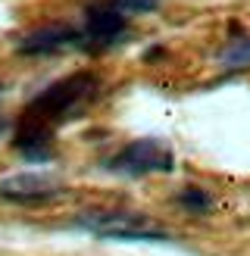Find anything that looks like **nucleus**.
Listing matches in <instances>:
<instances>
[{"instance_id": "obj_1", "label": "nucleus", "mask_w": 250, "mask_h": 256, "mask_svg": "<svg viewBox=\"0 0 250 256\" xmlns=\"http://www.w3.org/2000/svg\"><path fill=\"white\" fill-rule=\"evenodd\" d=\"M97 91V75L75 72L69 78H60L44 88L28 106L22 110V119L16 128V150L28 160H47L54 147V132L72 119Z\"/></svg>"}, {"instance_id": "obj_2", "label": "nucleus", "mask_w": 250, "mask_h": 256, "mask_svg": "<svg viewBox=\"0 0 250 256\" xmlns=\"http://www.w3.org/2000/svg\"><path fill=\"white\" fill-rule=\"evenodd\" d=\"M75 228L94 234V238H106V240H169V232L160 228L156 222H150L147 216L138 212H119V210H91L82 212L75 219Z\"/></svg>"}, {"instance_id": "obj_3", "label": "nucleus", "mask_w": 250, "mask_h": 256, "mask_svg": "<svg viewBox=\"0 0 250 256\" xmlns=\"http://www.w3.org/2000/svg\"><path fill=\"white\" fill-rule=\"evenodd\" d=\"M175 153L166 140L160 138H138L125 144L116 156L110 160V169L119 175H156V172H172Z\"/></svg>"}, {"instance_id": "obj_4", "label": "nucleus", "mask_w": 250, "mask_h": 256, "mask_svg": "<svg viewBox=\"0 0 250 256\" xmlns=\"http://www.w3.org/2000/svg\"><path fill=\"white\" fill-rule=\"evenodd\" d=\"M128 32V19L125 12L110 4V0H97L84 10V28L78 32L82 38V47H94V50H104L119 44V38Z\"/></svg>"}, {"instance_id": "obj_5", "label": "nucleus", "mask_w": 250, "mask_h": 256, "mask_svg": "<svg viewBox=\"0 0 250 256\" xmlns=\"http://www.w3.org/2000/svg\"><path fill=\"white\" fill-rule=\"evenodd\" d=\"M62 194V184L54 175H38V172H22V175H10L0 182V197L4 200H16V203H44Z\"/></svg>"}, {"instance_id": "obj_6", "label": "nucleus", "mask_w": 250, "mask_h": 256, "mask_svg": "<svg viewBox=\"0 0 250 256\" xmlns=\"http://www.w3.org/2000/svg\"><path fill=\"white\" fill-rule=\"evenodd\" d=\"M75 44H82L78 28L54 22V25H44V28L28 32L16 44V50L25 54V56H47V54H56V50H66V47H75Z\"/></svg>"}, {"instance_id": "obj_7", "label": "nucleus", "mask_w": 250, "mask_h": 256, "mask_svg": "<svg viewBox=\"0 0 250 256\" xmlns=\"http://www.w3.org/2000/svg\"><path fill=\"white\" fill-rule=\"evenodd\" d=\"M178 206L188 210L191 216H204V212L212 210V197L206 194L204 188L191 184V188H182V194H178Z\"/></svg>"}, {"instance_id": "obj_8", "label": "nucleus", "mask_w": 250, "mask_h": 256, "mask_svg": "<svg viewBox=\"0 0 250 256\" xmlns=\"http://www.w3.org/2000/svg\"><path fill=\"white\" fill-rule=\"evenodd\" d=\"M222 62H225V69L250 66V38H247V41H234V44L222 54Z\"/></svg>"}, {"instance_id": "obj_9", "label": "nucleus", "mask_w": 250, "mask_h": 256, "mask_svg": "<svg viewBox=\"0 0 250 256\" xmlns=\"http://www.w3.org/2000/svg\"><path fill=\"white\" fill-rule=\"evenodd\" d=\"M122 12H150L160 6V0H112Z\"/></svg>"}, {"instance_id": "obj_10", "label": "nucleus", "mask_w": 250, "mask_h": 256, "mask_svg": "<svg viewBox=\"0 0 250 256\" xmlns=\"http://www.w3.org/2000/svg\"><path fill=\"white\" fill-rule=\"evenodd\" d=\"M0 91H4V82H0Z\"/></svg>"}]
</instances>
